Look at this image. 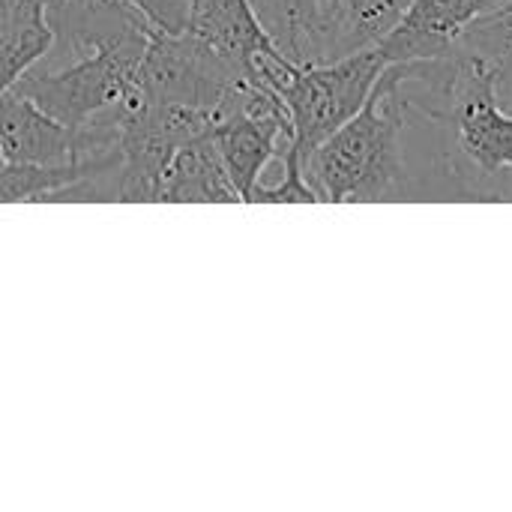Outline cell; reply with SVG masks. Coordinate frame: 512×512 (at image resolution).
<instances>
[{
	"mask_svg": "<svg viewBox=\"0 0 512 512\" xmlns=\"http://www.w3.org/2000/svg\"><path fill=\"white\" fill-rule=\"evenodd\" d=\"M399 66L408 114L441 129L429 198L512 201V108L501 102L498 69L465 45Z\"/></svg>",
	"mask_w": 512,
	"mask_h": 512,
	"instance_id": "cell-1",
	"label": "cell"
},
{
	"mask_svg": "<svg viewBox=\"0 0 512 512\" xmlns=\"http://www.w3.org/2000/svg\"><path fill=\"white\" fill-rule=\"evenodd\" d=\"M405 126L408 108L402 96V66L390 63L378 75L363 108L303 156V177L318 201H411L414 180L402 150Z\"/></svg>",
	"mask_w": 512,
	"mask_h": 512,
	"instance_id": "cell-2",
	"label": "cell"
},
{
	"mask_svg": "<svg viewBox=\"0 0 512 512\" xmlns=\"http://www.w3.org/2000/svg\"><path fill=\"white\" fill-rule=\"evenodd\" d=\"M390 66L381 45L357 48L324 63H294L285 54L264 57L258 78L267 81L291 114V150L303 156L348 123L369 99L378 75Z\"/></svg>",
	"mask_w": 512,
	"mask_h": 512,
	"instance_id": "cell-3",
	"label": "cell"
},
{
	"mask_svg": "<svg viewBox=\"0 0 512 512\" xmlns=\"http://www.w3.org/2000/svg\"><path fill=\"white\" fill-rule=\"evenodd\" d=\"M147 36L150 30H135L81 54L60 69L27 72L15 90L30 96L60 123L75 129L87 126L120 105V99L129 93L147 48Z\"/></svg>",
	"mask_w": 512,
	"mask_h": 512,
	"instance_id": "cell-4",
	"label": "cell"
},
{
	"mask_svg": "<svg viewBox=\"0 0 512 512\" xmlns=\"http://www.w3.org/2000/svg\"><path fill=\"white\" fill-rule=\"evenodd\" d=\"M243 81L246 78L225 66L189 27L180 33L150 30L135 72V87L153 102L201 108L213 114L216 123L231 114V102Z\"/></svg>",
	"mask_w": 512,
	"mask_h": 512,
	"instance_id": "cell-5",
	"label": "cell"
},
{
	"mask_svg": "<svg viewBox=\"0 0 512 512\" xmlns=\"http://www.w3.org/2000/svg\"><path fill=\"white\" fill-rule=\"evenodd\" d=\"M507 0H411L399 24L378 42L390 63L432 60L453 51L465 30Z\"/></svg>",
	"mask_w": 512,
	"mask_h": 512,
	"instance_id": "cell-6",
	"label": "cell"
},
{
	"mask_svg": "<svg viewBox=\"0 0 512 512\" xmlns=\"http://www.w3.org/2000/svg\"><path fill=\"white\" fill-rule=\"evenodd\" d=\"M276 48L294 63L345 57L342 0H249Z\"/></svg>",
	"mask_w": 512,
	"mask_h": 512,
	"instance_id": "cell-7",
	"label": "cell"
},
{
	"mask_svg": "<svg viewBox=\"0 0 512 512\" xmlns=\"http://www.w3.org/2000/svg\"><path fill=\"white\" fill-rule=\"evenodd\" d=\"M189 30L240 78H258L264 57L282 54L249 0H198L192 6Z\"/></svg>",
	"mask_w": 512,
	"mask_h": 512,
	"instance_id": "cell-8",
	"label": "cell"
},
{
	"mask_svg": "<svg viewBox=\"0 0 512 512\" xmlns=\"http://www.w3.org/2000/svg\"><path fill=\"white\" fill-rule=\"evenodd\" d=\"M42 9L54 33L51 51L75 57L126 33L150 30V24L123 0H42Z\"/></svg>",
	"mask_w": 512,
	"mask_h": 512,
	"instance_id": "cell-9",
	"label": "cell"
},
{
	"mask_svg": "<svg viewBox=\"0 0 512 512\" xmlns=\"http://www.w3.org/2000/svg\"><path fill=\"white\" fill-rule=\"evenodd\" d=\"M210 132L177 147L162 174L156 204H243Z\"/></svg>",
	"mask_w": 512,
	"mask_h": 512,
	"instance_id": "cell-10",
	"label": "cell"
},
{
	"mask_svg": "<svg viewBox=\"0 0 512 512\" xmlns=\"http://www.w3.org/2000/svg\"><path fill=\"white\" fill-rule=\"evenodd\" d=\"M54 33L42 0H12L0 15V96L12 90L48 51Z\"/></svg>",
	"mask_w": 512,
	"mask_h": 512,
	"instance_id": "cell-11",
	"label": "cell"
},
{
	"mask_svg": "<svg viewBox=\"0 0 512 512\" xmlns=\"http://www.w3.org/2000/svg\"><path fill=\"white\" fill-rule=\"evenodd\" d=\"M87 171V159L75 165H27V162H3L0 165V204L30 201L48 204V198L66 186H72Z\"/></svg>",
	"mask_w": 512,
	"mask_h": 512,
	"instance_id": "cell-12",
	"label": "cell"
},
{
	"mask_svg": "<svg viewBox=\"0 0 512 512\" xmlns=\"http://www.w3.org/2000/svg\"><path fill=\"white\" fill-rule=\"evenodd\" d=\"M459 45L477 51L480 57H486L498 69V93H501V102L512 105V0L501 3L486 18L474 21L465 30V36H462Z\"/></svg>",
	"mask_w": 512,
	"mask_h": 512,
	"instance_id": "cell-13",
	"label": "cell"
},
{
	"mask_svg": "<svg viewBox=\"0 0 512 512\" xmlns=\"http://www.w3.org/2000/svg\"><path fill=\"white\" fill-rule=\"evenodd\" d=\"M411 0H342V48L345 54L378 45L405 15Z\"/></svg>",
	"mask_w": 512,
	"mask_h": 512,
	"instance_id": "cell-14",
	"label": "cell"
},
{
	"mask_svg": "<svg viewBox=\"0 0 512 512\" xmlns=\"http://www.w3.org/2000/svg\"><path fill=\"white\" fill-rule=\"evenodd\" d=\"M279 159H282V168H285L282 171V180L273 183V186L258 183L255 192H252V198H249V204H318L315 189L303 177L300 156L291 147H285Z\"/></svg>",
	"mask_w": 512,
	"mask_h": 512,
	"instance_id": "cell-15",
	"label": "cell"
},
{
	"mask_svg": "<svg viewBox=\"0 0 512 512\" xmlns=\"http://www.w3.org/2000/svg\"><path fill=\"white\" fill-rule=\"evenodd\" d=\"M123 3L132 6L150 24V30H162V33L186 30L192 18L189 0H123Z\"/></svg>",
	"mask_w": 512,
	"mask_h": 512,
	"instance_id": "cell-16",
	"label": "cell"
},
{
	"mask_svg": "<svg viewBox=\"0 0 512 512\" xmlns=\"http://www.w3.org/2000/svg\"><path fill=\"white\" fill-rule=\"evenodd\" d=\"M9 3H12V0H0V15H3V9H6Z\"/></svg>",
	"mask_w": 512,
	"mask_h": 512,
	"instance_id": "cell-17",
	"label": "cell"
},
{
	"mask_svg": "<svg viewBox=\"0 0 512 512\" xmlns=\"http://www.w3.org/2000/svg\"><path fill=\"white\" fill-rule=\"evenodd\" d=\"M189 3H192V6H195V3H198V0H189Z\"/></svg>",
	"mask_w": 512,
	"mask_h": 512,
	"instance_id": "cell-18",
	"label": "cell"
},
{
	"mask_svg": "<svg viewBox=\"0 0 512 512\" xmlns=\"http://www.w3.org/2000/svg\"><path fill=\"white\" fill-rule=\"evenodd\" d=\"M0 165H3V153H0Z\"/></svg>",
	"mask_w": 512,
	"mask_h": 512,
	"instance_id": "cell-19",
	"label": "cell"
}]
</instances>
